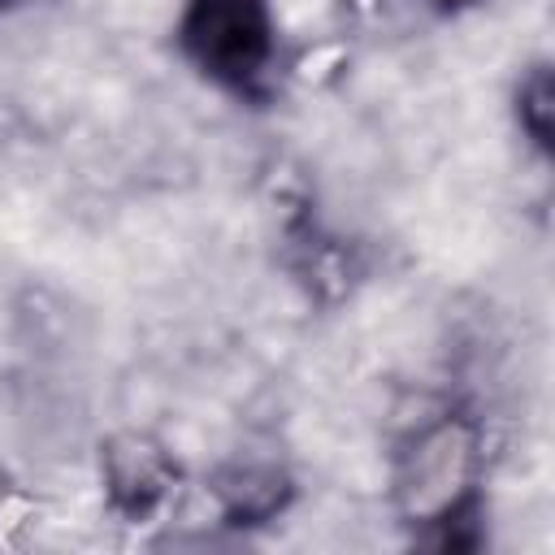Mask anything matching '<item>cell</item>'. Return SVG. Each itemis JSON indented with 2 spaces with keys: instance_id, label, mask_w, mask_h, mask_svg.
<instances>
[{
  "instance_id": "9",
  "label": "cell",
  "mask_w": 555,
  "mask_h": 555,
  "mask_svg": "<svg viewBox=\"0 0 555 555\" xmlns=\"http://www.w3.org/2000/svg\"><path fill=\"white\" fill-rule=\"evenodd\" d=\"M334 9H338V17H343L347 26H369V22L382 17L386 0H334Z\"/></svg>"
},
{
  "instance_id": "10",
  "label": "cell",
  "mask_w": 555,
  "mask_h": 555,
  "mask_svg": "<svg viewBox=\"0 0 555 555\" xmlns=\"http://www.w3.org/2000/svg\"><path fill=\"white\" fill-rule=\"evenodd\" d=\"M434 13H447V17H460V13H473V9H481L486 0H425Z\"/></svg>"
},
{
  "instance_id": "1",
  "label": "cell",
  "mask_w": 555,
  "mask_h": 555,
  "mask_svg": "<svg viewBox=\"0 0 555 555\" xmlns=\"http://www.w3.org/2000/svg\"><path fill=\"white\" fill-rule=\"evenodd\" d=\"M486 429L464 408L421 416L390 451V507L429 551H477L486 538Z\"/></svg>"
},
{
  "instance_id": "5",
  "label": "cell",
  "mask_w": 555,
  "mask_h": 555,
  "mask_svg": "<svg viewBox=\"0 0 555 555\" xmlns=\"http://www.w3.org/2000/svg\"><path fill=\"white\" fill-rule=\"evenodd\" d=\"M512 121L538 156L555 152V69L551 61H533L512 82Z\"/></svg>"
},
{
  "instance_id": "3",
  "label": "cell",
  "mask_w": 555,
  "mask_h": 555,
  "mask_svg": "<svg viewBox=\"0 0 555 555\" xmlns=\"http://www.w3.org/2000/svg\"><path fill=\"white\" fill-rule=\"evenodd\" d=\"M100 490L104 503L117 520L126 525H147L156 520L178 486H182V464L178 455L147 429H117L100 442Z\"/></svg>"
},
{
  "instance_id": "2",
  "label": "cell",
  "mask_w": 555,
  "mask_h": 555,
  "mask_svg": "<svg viewBox=\"0 0 555 555\" xmlns=\"http://www.w3.org/2000/svg\"><path fill=\"white\" fill-rule=\"evenodd\" d=\"M182 61L230 95H260L278 69V22L269 0H186L173 22Z\"/></svg>"
},
{
  "instance_id": "7",
  "label": "cell",
  "mask_w": 555,
  "mask_h": 555,
  "mask_svg": "<svg viewBox=\"0 0 555 555\" xmlns=\"http://www.w3.org/2000/svg\"><path fill=\"white\" fill-rule=\"evenodd\" d=\"M347 61H351L347 35H330V39H317L304 52H295L286 74H291V82H299L308 91H325L347 74Z\"/></svg>"
},
{
  "instance_id": "6",
  "label": "cell",
  "mask_w": 555,
  "mask_h": 555,
  "mask_svg": "<svg viewBox=\"0 0 555 555\" xmlns=\"http://www.w3.org/2000/svg\"><path fill=\"white\" fill-rule=\"evenodd\" d=\"M295 273L299 282L308 286V295H321L325 304L347 295L351 286V256L338 238H325V234H304L299 238V260H295Z\"/></svg>"
},
{
  "instance_id": "4",
  "label": "cell",
  "mask_w": 555,
  "mask_h": 555,
  "mask_svg": "<svg viewBox=\"0 0 555 555\" xmlns=\"http://www.w3.org/2000/svg\"><path fill=\"white\" fill-rule=\"evenodd\" d=\"M204 494L221 525L260 529L295 503V477L278 460H225L204 477Z\"/></svg>"
},
{
  "instance_id": "11",
  "label": "cell",
  "mask_w": 555,
  "mask_h": 555,
  "mask_svg": "<svg viewBox=\"0 0 555 555\" xmlns=\"http://www.w3.org/2000/svg\"><path fill=\"white\" fill-rule=\"evenodd\" d=\"M13 4H17V0H0V13H9V9H13Z\"/></svg>"
},
{
  "instance_id": "8",
  "label": "cell",
  "mask_w": 555,
  "mask_h": 555,
  "mask_svg": "<svg viewBox=\"0 0 555 555\" xmlns=\"http://www.w3.org/2000/svg\"><path fill=\"white\" fill-rule=\"evenodd\" d=\"M30 516H35V503H30L26 494H17V490H0V546H9L13 533L30 525Z\"/></svg>"
}]
</instances>
